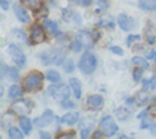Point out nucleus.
I'll use <instances>...</instances> for the list:
<instances>
[{
  "label": "nucleus",
  "mask_w": 156,
  "mask_h": 139,
  "mask_svg": "<svg viewBox=\"0 0 156 139\" xmlns=\"http://www.w3.org/2000/svg\"><path fill=\"white\" fill-rule=\"evenodd\" d=\"M65 56H66V50L62 48H58V49H51L49 51H44L40 55V59H41L44 66H46L49 63L58 66L63 62Z\"/></svg>",
  "instance_id": "1"
},
{
  "label": "nucleus",
  "mask_w": 156,
  "mask_h": 139,
  "mask_svg": "<svg viewBox=\"0 0 156 139\" xmlns=\"http://www.w3.org/2000/svg\"><path fill=\"white\" fill-rule=\"evenodd\" d=\"M96 65H98V60H96L95 55L87 51L82 55V57L78 62V68L83 74L89 76L95 71Z\"/></svg>",
  "instance_id": "2"
},
{
  "label": "nucleus",
  "mask_w": 156,
  "mask_h": 139,
  "mask_svg": "<svg viewBox=\"0 0 156 139\" xmlns=\"http://www.w3.org/2000/svg\"><path fill=\"white\" fill-rule=\"evenodd\" d=\"M43 84V74L38 71H33L27 74L23 79V85L28 91H35L41 88Z\"/></svg>",
  "instance_id": "3"
},
{
  "label": "nucleus",
  "mask_w": 156,
  "mask_h": 139,
  "mask_svg": "<svg viewBox=\"0 0 156 139\" xmlns=\"http://www.w3.org/2000/svg\"><path fill=\"white\" fill-rule=\"evenodd\" d=\"M99 129L106 137H112L118 132V126L116 124V122L112 118V116H105L99 122Z\"/></svg>",
  "instance_id": "4"
},
{
  "label": "nucleus",
  "mask_w": 156,
  "mask_h": 139,
  "mask_svg": "<svg viewBox=\"0 0 156 139\" xmlns=\"http://www.w3.org/2000/svg\"><path fill=\"white\" fill-rule=\"evenodd\" d=\"M49 94L57 101H63L69 96V88L66 84H52L49 87Z\"/></svg>",
  "instance_id": "5"
},
{
  "label": "nucleus",
  "mask_w": 156,
  "mask_h": 139,
  "mask_svg": "<svg viewBox=\"0 0 156 139\" xmlns=\"http://www.w3.org/2000/svg\"><path fill=\"white\" fill-rule=\"evenodd\" d=\"M9 54L12 59V61L20 66V67H23L27 62V59H26V55L23 54V51L15 44H10L9 45Z\"/></svg>",
  "instance_id": "6"
},
{
  "label": "nucleus",
  "mask_w": 156,
  "mask_h": 139,
  "mask_svg": "<svg viewBox=\"0 0 156 139\" xmlns=\"http://www.w3.org/2000/svg\"><path fill=\"white\" fill-rule=\"evenodd\" d=\"M11 110H12L15 113H18V115L29 113V111L32 110V101L28 100V99L17 100V101H15V102L11 105Z\"/></svg>",
  "instance_id": "7"
},
{
  "label": "nucleus",
  "mask_w": 156,
  "mask_h": 139,
  "mask_svg": "<svg viewBox=\"0 0 156 139\" xmlns=\"http://www.w3.org/2000/svg\"><path fill=\"white\" fill-rule=\"evenodd\" d=\"M54 117H55L54 116V112L51 110H46V111H44V113L41 116L35 117L34 121H33V123L37 127H39V128H44V127H48V126H50L52 123Z\"/></svg>",
  "instance_id": "8"
},
{
  "label": "nucleus",
  "mask_w": 156,
  "mask_h": 139,
  "mask_svg": "<svg viewBox=\"0 0 156 139\" xmlns=\"http://www.w3.org/2000/svg\"><path fill=\"white\" fill-rule=\"evenodd\" d=\"M30 41L32 44H39L41 41L45 40V34H44V30L41 28V26L39 24H33L30 27Z\"/></svg>",
  "instance_id": "9"
},
{
  "label": "nucleus",
  "mask_w": 156,
  "mask_h": 139,
  "mask_svg": "<svg viewBox=\"0 0 156 139\" xmlns=\"http://www.w3.org/2000/svg\"><path fill=\"white\" fill-rule=\"evenodd\" d=\"M117 24L119 26V28L124 32H129L134 28V21L132 17H129L126 13H121L117 17Z\"/></svg>",
  "instance_id": "10"
},
{
  "label": "nucleus",
  "mask_w": 156,
  "mask_h": 139,
  "mask_svg": "<svg viewBox=\"0 0 156 139\" xmlns=\"http://www.w3.org/2000/svg\"><path fill=\"white\" fill-rule=\"evenodd\" d=\"M13 12H15V15H16V17H17V20H18L20 22H22V23H28V22L30 21V16H29L28 11H27L23 6L16 4V5L13 6Z\"/></svg>",
  "instance_id": "11"
},
{
  "label": "nucleus",
  "mask_w": 156,
  "mask_h": 139,
  "mask_svg": "<svg viewBox=\"0 0 156 139\" xmlns=\"http://www.w3.org/2000/svg\"><path fill=\"white\" fill-rule=\"evenodd\" d=\"M87 105L91 109H100L104 105V98L100 94H93L87 98Z\"/></svg>",
  "instance_id": "12"
},
{
  "label": "nucleus",
  "mask_w": 156,
  "mask_h": 139,
  "mask_svg": "<svg viewBox=\"0 0 156 139\" xmlns=\"http://www.w3.org/2000/svg\"><path fill=\"white\" fill-rule=\"evenodd\" d=\"M77 39L83 44V46H85V48H93L94 39H93V35H90L88 32H85V30H80V32H78V37H77Z\"/></svg>",
  "instance_id": "13"
},
{
  "label": "nucleus",
  "mask_w": 156,
  "mask_h": 139,
  "mask_svg": "<svg viewBox=\"0 0 156 139\" xmlns=\"http://www.w3.org/2000/svg\"><path fill=\"white\" fill-rule=\"evenodd\" d=\"M144 34H145V40L147 44L154 45L156 43V28H154L152 26H147L144 29Z\"/></svg>",
  "instance_id": "14"
},
{
  "label": "nucleus",
  "mask_w": 156,
  "mask_h": 139,
  "mask_svg": "<svg viewBox=\"0 0 156 139\" xmlns=\"http://www.w3.org/2000/svg\"><path fill=\"white\" fill-rule=\"evenodd\" d=\"M69 85L73 90V94L76 96V99H80L82 98V84H80V80L78 78H71L69 79Z\"/></svg>",
  "instance_id": "15"
},
{
  "label": "nucleus",
  "mask_w": 156,
  "mask_h": 139,
  "mask_svg": "<svg viewBox=\"0 0 156 139\" xmlns=\"http://www.w3.org/2000/svg\"><path fill=\"white\" fill-rule=\"evenodd\" d=\"M78 118H79L78 112H68L61 117V122L63 124H67V126H73L78 121Z\"/></svg>",
  "instance_id": "16"
},
{
  "label": "nucleus",
  "mask_w": 156,
  "mask_h": 139,
  "mask_svg": "<svg viewBox=\"0 0 156 139\" xmlns=\"http://www.w3.org/2000/svg\"><path fill=\"white\" fill-rule=\"evenodd\" d=\"M43 27H44V29H45L49 34H51V35H56V34L58 33L57 24H56L54 21H51V20H44V21H43Z\"/></svg>",
  "instance_id": "17"
},
{
  "label": "nucleus",
  "mask_w": 156,
  "mask_h": 139,
  "mask_svg": "<svg viewBox=\"0 0 156 139\" xmlns=\"http://www.w3.org/2000/svg\"><path fill=\"white\" fill-rule=\"evenodd\" d=\"M2 70H4V74H5L10 80L17 82V80L20 79L18 71H17L15 67H5V66L2 65Z\"/></svg>",
  "instance_id": "18"
},
{
  "label": "nucleus",
  "mask_w": 156,
  "mask_h": 139,
  "mask_svg": "<svg viewBox=\"0 0 156 139\" xmlns=\"http://www.w3.org/2000/svg\"><path fill=\"white\" fill-rule=\"evenodd\" d=\"M138 4L145 11H156V0H138Z\"/></svg>",
  "instance_id": "19"
},
{
  "label": "nucleus",
  "mask_w": 156,
  "mask_h": 139,
  "mask_svg": "<svg viewBox=\"0 0 156 139\" xmlns=\"http://www.w3.org/2000/svg\"><path fill=\"white\" fill-rule=\"evenodd\" d=\"M20 127L23 129L24 134H29V132L32 130V121L26 116H21L20 117Z\"/></svg>",
  "instance_id": "20"
},
{
  "label": "nucleus",
  "mask_w": 156,
  "mask_h": 139,
  "mask_svg": "<svg viewBox=\"0 0 156 139\" xmlns=\"http://www.w3.org/2000/svg\"><path fill=\"white\" fill-rule=\"evenodd\" d=\"M13 121H15V116H13V113H11V112L4 113V115L1 116V118H0V123H1V127H2V128H7L10 124H12Z\"/></svg>",
  "instance_id": "21"
},
{
  "label": "nucleus",
  "mask_w": 156,
  "mask_h": 139,
  "mask_svg": "<svg viewBox=\"0 0 156 139\" xmlns=\"http://www.w3.org/2000/svg\"><path fill=\"white\" fill-rule=\"evenodd\" d=\"M115 113H116V117H117L118 119H121V121H126V119L129 118V116H130V111H129L127 107H124V106H121V107L116 109Z\"/></svg>",
  "instance_id": "22"
},
{
  "label": "nucleus",
  "mask_w": 156,
  "mask_h": 139,
  "mask_svg": "<svg viewBox=\"0 0 156 139\" xmlns=\"http://www.w3.org/2000/svg\"><path fill=\"white\" fill-rule=\"evenodd\" d=\"M147 99H149V94H147V91H145V89L139 90V91L136 93V95H135V102H136V105H139V106L144 105V104L147 101Z\"/></svg>",
  "instance_id": "23"
},
{
  "label": "nucleus",
  "mask_w": 156,
  "mask_h": 139,
  "mask_svg": "<svg viewBox=\"0 0 156 139\" xmlns=\"http://www.w3.org/2000/svg\"><path fill=\"white\" fill-rule=\"evenodd\" d=\"M132 62H133L136 67H141V68H144V70L150 68V65L147 63V61H146L145 59L140 57V56H134V57L132 59Z\"/></svg>",
  "instance_id": "24"
},
{
  "label": "nucleus",
  "mask_w": 156,
  "mask_h": 139,
  "mask_svg": "<svg viewBox=\"0 0 156 139\" xmlns=\"http://www.w3.org/2000/svg\"><path fill=\"white\" fill-rule=\"evenodd\" d=\"M21 95H22V89H21L20 85L13 84V85H11V87L9 88V98L16 99V98H20Z\"/></svg>",
  "instance_id": "25"
},
{
  "label": "nucleus",
  "mask_w": 156,
  "mask_h": 139,
  "mask_svg": "<svg viewBox=\"0 0 156 139\" xmlns=\"http://www.w3.org/2000/svg\"><path fill=\"white\" fill-rule=\"evenodd\" d=\"M94 7H95V12L100 13L108 9V2L106 0H94Z\"/></svg>",
  "instance_id": "26"
},
{
  "label": "nucleus",
  "mask_w": 156,
  "mask_h": 139,
  "mask_svg": "<svg viewBox=\"0 0 156 139\" xmlns=\"http://www.w3.org/2000/svg\"><path fill=\"white\" fill-rule=\"evenodd\" d=\"M46 79L52 82V83H57L60 79H61V76L58 72H56L55 70H49L46 72Z\"/></svg>",
  "instance_id": "27"
},
{
  "label": "nucleus",
  "mask_w": 156,
  "mask_h": 139,
  "mask_svg": "<svg viewBox=\"0 0 156 139\" xmlns=\"http://www.w3.org/2000/svg\"><path fill=\"white\" fill-rule=\"evenodd\" d=\"M23 5H26L27 7L32 9V10H38L41 6V1L40 0H21Z\"/></svg>",
  "instance_id": "28"
},
{
  "label": "nucleus",
  "mask_w": 156,
  "mask_h": 139,
  "mask_svg": "<svg viewBox=\"0 0 156 139\" xmlns=\"http://www.w3.org/2000/svg\"><path fill=\"white\" fill-rule=\"evenodd\" d=\"M7 134H9V138H12V139H22L23 138V133L16 127H11L9 129Z\"/></svg>",
  "instance_id": "29"
},
{
  "label": "nucleus",
  "mask_w": 156,
  "mask_h": 139,
  "mask_svg": "<svg viewBox=\"0 0 156 139\" xmlns=\"http://www.w3.org/2000/svg\"><path fill=\"white\" fill-rule=\"evenodd\" d=\"M63 70H65L66 72H68V73H72V72L74 71V62H73L72 59H68V60L65 62V65H63Z\"/></svg>",
  "instance_id": "30"
},
{
  "label": "nucleus",
  "mask_w": 156,
  "mask_h": 139,
  "mask_svg": "<svg viewBox=\"0 0 156 139\" xmlns=\"http://www.w3.org/2000/svg\"><path fill=\"white\" fill-rule=\"evenodd\" d=\"M13 34H15V37H16L18 40H22V41H27V40H28L26 33H24L23 30H21V29H15V30H13Z\"/></svg>",
  "instance_id": "31"
},
{
  "label": "nucleus",
  "mask_w": 156,
  "mask_h": 139,
  "mask_svg": "<svg viewBox=\"0 0 156 139\" xmlns=\"http://www.w3.org/2000/svg\"><path fill=\"white\" fill-rule=\"evenodd\" d=\"M143 77V68L141 67H136L134 71H133V79L135 82H139Z\"/></svg>",
  "instance_id": "32"
},
{
  "label": "nucleus",
  "mask_w": 156,
  "mask_h": 139,
  "mask_svg": "<svg viewBox=\"0 0 156 139\" xmlns=\"http://www.w3.org/2000/svg\"><path fill=\"white\" fill-rule=\"evenodd\" d=\"M139 40H140V35H138V34H130L127 38V46H132V44L134 41H139Z\"/></svg>",
  "instance_id": "33"
},
{
  "label": "nucleus",
  "mask_w": 156,
  "mask_h": 139,
  "mask_svg": "<svg viewBox=\"0 0 156 139\" xmlns=\"http://www.w3.org/2000/svg\"><path fill=\"white\" fill-rule=\"evenodd\" d=\"M69 48H71V49H72L74 52H78V51H80V50H82V48H83V44H82V43H80V41L77 39L76 41H73V43L69 45Z\"/></svg>",
  "instance_id": "34"
},
{
  "label": "nucleus",
  "mask_w": 156,
  "mask_h": 139,
  "mask_svg": "<svg viewBox=\"0 0 156 139\" xmlns=\"http://www.w3.org/2000/svg\"><path fill=\"white\" fill-rule=\"evenodd\" d=\"M99 26H101V27H110V28H113L115 27V23L108 18V20H106V18H102L100 22H99Z\"/></svg>",
  "instance_id": "35"
},
{
  "label": "nucleus",
  "mask_w": 156,
  "mask_h": 139,
  "mask_svg": "<svg viewBox=\"0 0 156 139\" xmlns=\"http://www.w3.org/2000/svg\"><path fill=\"white\" fill-rule=\"evenodd\" d=\"M74 106H76V104L73 101H71V100H67L66 99V100L62 101V107L63 109H73Z\"/></svg>",
  "instance_id": "36"
},
{
  "label": "nucleus",
  "mask_w": 156,
  "mask_h": 139,
  "mask_svg": "<svg viewBox=\"0 0 156 139\" xmlns=\"http://www.w3.org/2000/svg\"><path fill=\"white\" fill-rule=\"evenodd\" d=\"M151 124H152V119L151 118H145V119H143V123L140 124V128L141 129H145V128L151 127Z\"/></svg>",
  "instance_id": "37"
},
{
  "label": "nucleus",
  "mask_w": 156,
  "mask_h": 139,
  "mask_svg": "<svg viewBox=\"0 0 156 139\" xmlns=\"http://www.w3.org/2000/svg\"><path fill=\"white\" fill-rule=\"evenodd\" d=\"M110 50H111L113 54L118 55V56H122V55H123V49H122V48H119V46H111V48H110Z\"/></svg>",
  "instance_id": "38"
},
{
  "label": "nucleus",
  "mask_w": 156,
  "mask_h": 139,
  "mask_svg": "<svg viewBox=\"0 0 156 139\" xmlns=\"http://www.w3.org/2000/svg\"><path fill=\"white\" fill-rule=\"evenodd\" d=\"M74 137V133L73 132H66L63 134H57V138L60 139H66V138H73Z\"/></svg>",
  "instance_id": "39"
},
{
  "label": "nucleus",
  "mask_w": 156,
  "mask_h": 139,
  "mask_svg": "<svg viewBox=\"0 0 156 139\" xmlns=\"http://www.w3.org/2000/svg\"><path fill=\"white\" fill-rule=\"evenodd\" d=\"M74 2L80 5V6H83V7H87V6H89L91 4V0H74Z\"/></svg>",
  "instance_id": "40"
},
{
  "label": "nucleus",
  "mask_w": 156,
  "mask_h": 139,
  "mask_svg": "<svg viewBox=\"0 0 156 139\" xmlns=\"http://www.w3.org/2000/svg\"><path fill=\"white\" fill-rule=\"evenodd\" d=\"M9 5H10V1L9 0H0V6L2 7V10H7L9 9Z\"/></svg>",
  "instance_id": "41"
},
{
  "label": "nucleus",
  "mask_w": 156,
  "mask_h": 139,
  "mask_svg": "<svg viewBox=\"0 0 156 139\" xmlns=\"http://www.w3.org/2000/svg\"><path fill=\"white\" fill-rule=\"evenodd\" d=\"M88 135H89V128H84V129L80 130V137H82L83 139L88 138Z\"/></svg>",
  "instance_id": "42"
},
{
  "label": "nucleus",
  "mask_w": 156,
  "mask_h": 139,
  "mask_svg": "<svg viewBox=\"0 0 156 139\" xmlns=\"http://www.w3.org/2000/svg\"><path fill=\"white\" fill-rule=\"evenodd\" d=\"M99 38H100V30L95 28V29L93 30V39H94V40H98Z\"/></svg>",
  "instance_id": "43"
},
{
  "label": "nucleus",
  "mask_w": 156,
  "mask_h": 139,
  "mask_svg": "<svg viewBox=\"0 0 156 139\" xmlns=\"http://www.w3.org/2000/svg\"><path fill=\"white\" fill-rule=\"evenodd\" d=\"M150 88L151 89H156V77H152L150 79Z\"/></svg>",
  "instance_id": "44"
},
{
  "label": "nucleus",
  "mask_w": 156,
  "mask_h": 139,
  "mask_svg": "<svg viewBox=\"0 0 156 139\" xmlns=\"http://www.w3.org/2000/svg\"><path fill=\"white\" fill-rule=\"evenodd\" d=\"M102 132L101 130H96L94 134H93V138H102V137H105V134H101Z\"/></svg>",
  "instance_id": "45"
},
{
  "label": "nucleus",
  "mask_w": 156,
  "mask_h": 139,
  "mask_svg": "<svg viewBox=\"0 0 156 139\" xmlns=\"http://www.w3.org/2000/svg\"><path fill=\"white\" fill-rule=\"evenodd\" d=\"M147 88H150V79L143 80V89H147Z\"/></svg>",
  "instance_id": "46"
},
{
  "label": "nucleus",
  "mask_w": 156,
  "mask_h": 139,
  "mask_svg": "<svg viewBox=\"0 0 156 139\" xmlns=\"http://www.w3.org/2000/svg\"><path fill=\"white\" fill-rule=\"evenodd\" d=\"M146 116H147V110H143L136 117H138V118H143V117H146Z\"/></svg>",
  "instance_id": "47"
},
{
  "label": "nucleus",
  "mask_w": 156,
  "mask_h": 139,
  "mask_svg": "<svg viewBox=\"0 0 156 139\" xmlns=\"http://www.w3.org/2000/svg\"><path fill=\"white\" fill-rule=\"evenodd\" d=\"M40 137L44 138V139H49V138H51V135H50L48 132H40Z\"/></svg>",
  "instance_id": "48"
},
{
  "label": "nucleus",
  "mask_w": 156,
  "mask_h": 139,
  "mask_svg": "<svg viewBox=\"0 0 156 139\" xmlns=\"http://www.w3.org/2000/svg\"><path fill=\"white\" fill-rule=\"evenodd\" d=\"M151 133H152V134H156V123H154V124L151 126Z\"/></svg>",
  "instance_id": "49"
},
{
  "label": "nucleus",
  "mask_w": 156,
  "mask_h": 139,
  "mask_svg": "<svg viewBox=\"0 0 156 139\" xmlns=\"http://www.w3.org/2000/svg\"><path fill=\"white\" fill-rule=\"evenodd\" d=\"M151 112H152V113L156 116V102H155V104L151 106Z\"/></svg>",
  "instance_id": "50"
},
{
  "label": "nucleus",
  "mask_w": 156,
  "mask_h": 139,
  "mask_svg": "<svg viewBox=\"0 0 156 139\" xmlns=\"http://www.w3.org/2000/svg\"><path fill=\"white\" fill-rule=\"evenodd\" d=\"M155 59H156V54H155Z\"/></svg>",
  "instance_id": "51"
}]
</instances>
